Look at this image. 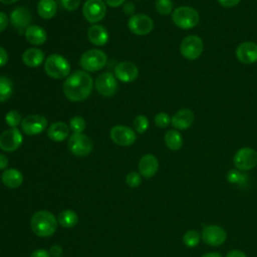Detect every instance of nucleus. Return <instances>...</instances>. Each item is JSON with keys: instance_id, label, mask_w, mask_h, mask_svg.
I'll return each instance as SVG.
<instances>
[{"instance_id": "1", "label": "nucleus", "mask_w": 257, "mask_h": 257, "mask_svg": "<svg viewBox=\"0 0 257 257\" xmlns=\"http://www.w3.org/2000/svg\"><path fill=\"white\" fill-rule=\"evenodd\" d=\"M92 84V77L86 71L76 70L66 77L63 92L71 101H82L89 96Z\"/></svg>"}, {"instance_id": "2", "label": "nucleus", "mask_w": 257, "mask_h": 257, "mask_svg": "<svg viewBox=\"0 0 257 257\" xmlns=\"http://www.w3.org/2000/svg\"><path fill=\"white\" fill-rule=\"evenodd\" d=\"M58 221L56 217L44 210L35 212L30 220V226L33 233L38 237H50L52 236L57 229Z\"/></svg>"}, {"instance_id": "3", "label": "nucleus", "mask_w": 257, "mask_h": 257, "mask_svg": "<svg viewBox=\"0 0 257 257\" xmlns=\"http://www.w3.org/2000/svg\"><path fill=\"white\" fill-rule=\"evenodd\" d=\"M44 70L48 76L54 79H62L68 76L70 72V64L65 57L54 53L46 58L44 62Z\"/></svg>"}, {"instance_id": "4", "label": "nucleus", "mask_w": 257, "mask_h": 257, "mask_svg": "<svg viewBox=\"0 0 257 257\" xmlns=\"http://www.w3.org/2000/svg\"><path fill=\"white\" fill-rule=\"evenodd\" d=\"M174 24L181 29H191L198 25L200 16L196 9L190 6H180L172 13Z\"/></svg>"}, {"instance_id": "5", "label": "nucleus", "mask_w": 257, "mask_h": 257, "mask_svg": "<svg viewBox=\"0 0 257 257\" xmlns=\"http://www.w3.org/2000/svg\"><path fill=\"white\" fill-rule=\"evenodd\" d=\"M107 62L106 54L99 49H89L85 51L80 59L79 64L84 71L95 72L105 66Z\"/></svg>"}, {"instance_id": "6", "label": "nucleus", "mask_w": 257, "mask_h": 257, "mask_svg": "<svg viewBox=\"0 0 257 257\" xmlns=\"http://www.w3.org/2000/svg\"><path fill=\"white\" fill-rule=\"evenodd\" d=\"M68 150L76 157H85L89 155L93 149L91 139L82 133H73L67 143Z\"/></svg>"}, {"instance_id": "7", "label": "nucleus", "mask_w": 257, "mask_h": 257, "mask_svg": "<svg viewBox=\"0 0 257 257\" xmlns=\"http://www.w3.org/2000/svg\"><path fill=\"white\" fill-rule=\"evenodd\" d=\"M203 40L198 35H188L182 40L180 45L181 54L188 60L199 58L203 52Z\"/></svg>"}, {"instance_id": "8", "label": "nucleus", "mask_w": 257, "mask_h": 257, "mask_svg": "<svg viewBox=\"0 0 257 257\" xmlns=\"http://www.w3.org/2000/svg\"><path fill=\"white\" fill-rule=\"evenodd\" d=\"M233 164L241 172L249 171L257 166V152L252 148H241L235 153Z\"/></svg>"}, {"instance_id": "9", "label": "nucleus", "mask_w": 257, "mask_h": 257, "mask_svg": "<svg viewBox=\"0 0 257 257\" xmlns=\"http://www.w3.org/2000/svg\"><path fill=\"white\" fill-rule=\"evenodd\" d=\"M83 17L90 23H97L106 14L105 2L102 0H86L82 7Z\"/></svg>"}, {"instance_id": "10", "label": "nucleus", "mask_w": 257, "mask_h": 257, "mask_svg": "<svg viewBox=\"0 0 257 257\" xmlns=\"http://www.w3.org/2000/svg\"><path fill=\"white\" fill-rule=\"evenodd\" d=\"M127 27L136 35H147L154 28V22L151 17L145 14H134L127 21Z\"/></svg>"}, {"instance_id": "11", "label": "nucleus", "mask_w": 257, "mask_h": 257, "mask_svg": "<svg viewBox=\"0 0 257 257\" xmlns=\"http://www.w3.org/2000/svg\"><path fill=\"white\" fill-rule=\"evenodd\" d=\"M23 137L17 127H10L0 135V149L4 152H14L20 148Z\"/></svg>"}, {"instance_id": "12", "label": "nucleus", "mask_w": 257, "mask_h": 257, "mask_svg": "<svg viewBox=\"0 0 257 257\" xmlns=\"http://www.w3.org/2000/svg\"><path fill=\"white\" fill-rule=\"evenodd\" d=\"M21 130L27 136L41 134L47 126V119L41 114H30L21 121Z\"/></svg>"}, {"instance_id": "13", "label": "nucleus", "mask_w": 257, "mask_h": 257, "mask_svg": "<svg viewBox=\"0 0 257 257\" xmlns=\"http://www.w3.org/2000/svg\"><path fill=\"white\" fill-rule=\"evenodd\" d=\"M9 21L19 34H24L25 30L30 26L32 16L27 8L17 7L10 13Z\"/></svg>"}, {"instance_id": "14", "label": "nucleus", "mask_w": 257, "mask_h": 257, "mask_svg": "<svg viewBox=\"0 0 257 257\" xmlns=\"http://www.w3.org/2000/svg\"><path fill=\"white\" fill-rule=\"evenodd\" d=\"M97 92L102 96H111L117 90V81L113 73L103 72L98 75L94 82Z\"/></svg>"}, {"instance_id": "15", "label": "nucleus", "mask_w": 257, "mask_h": 257, "mask_svg": "<svg viewBox=\"0 0 257 257\" xmlns=\"http://www.w3.org/2000/svg\"><path fill=\"white\" fill-rule=\"evenodd\" d=\"M111 141L121 147H128L132 146L136 140L137 135L136 133L128 126L125 125H115L110 130L109 133Z\"/></svg>"}, {"instance_id": "16", "label": "nucleus", "mask_w": 257, "mask_h": 257, "mask_svg": "<svg viewBox=\"0 0 257 257\" xmlns=\"http://www.w3.org/2000/svg\"><path fill=\"white\" fill-rule=\"evenodd\" d=\"M203 241L210 246H220L227 239V233L219 225H207L202 231Z\"/></svg>"}, {"instance_id": "17", "label": "nucleus", "mask_w": 257, "mask_h": 257, "mask_svg": "<svg viewBox=\"0 0 257 257\" xmlns=\"http://www.w3.org/2000/svg\"><path fill=\"white\" fill-rule=\"evenodd\" d=\"M114 76L122 82H132L137 79L139 69L132 61H121L114 67Z\"/></svg>"}, {"instance_id": "18", "label": "nucleus", "mask_w": 257, "mask_h": 257, "mask_svg": "<svg viewBox=\"0 0 257 257\" xmlns=\"http://www.w3.org/2000/svg\"><path fill=\"white\" fill-rule=\"evenodd\" d=\"M236 57L242 63H254L257 61V44L252 41L242 42L236 48Z\"/></svg>"}, {"instance_id": "19", "label": "nucleus", "mask_w": 257, "mask_h": 257, "mask_svg": "<svg viewBox=\"0 0 257 257\" xmlns=\"http://www.w3.org/2000/svg\"><path fill=\"white\" fill-rule=\"evenodd\" d=\"M138 168L141 176L150 179L157 174L159 170V161L154 155L147 154L141 158Z\"/></svg>"}, {"instance_id": "20", "label": "nucleus", "mask_w": 257, "mask_h": 257, "mask_svg": "<svg viewBox=\"0 0 257 257\" xmlns=\"http://www.w3.org/2000/svg\"><path fill=\"white\" fill-rule=\"evenodd\" d=\"M194 121V113L189 108L179 109L171 118L172 125L177 130H187Z\"/></svg>"}, {"instance_id": "21", "label": "nucleus", "mask_w": 257, "mask_h": 257, "mask_svg": "<svg viewBox=\"0 0 257 257\" xmlns=\"http://www.w3.org/2000/svg\"><path fill=\"white\" fill-rule=\"evenodd\" d=\"M87 36L89 41L96 46H103L107 43L109 35L107 30L99 24H93L88 28Z\"/></svg>"}, {"instance_id": "22", "label": "nucleus", "mask_w": 257, "mask_h": 257, "mask_svg": "<svg viewBox=\"0 0 257 257\" xmlns=\"http://www.w3.org/2000/svg\"><path fill=\"white\" fill-rule=\"evenodd\" d=\"M69 126L63 121H55L47 128V136L53 142H62L68 138Z\"/></svg>"}, {"instance_id": "23", "label": "nucleus", "mask_w": 257, "mask_h": 257, "mask_svg": "<svg viewBox=\"0 0 257 257\" xmlns=\"http://www.w3.org/2000/svg\"><path fill=\"white\" fill-rule=\"evenodd\" d=\"M25 39L32 45H41L47 39V33L41 26L30 25L24 32Z\"/></svg>"}, {"instance_id": "24", "label": "nucleus", "mask_w": 257, "mask_h": 257, "mask_svg": "<svg viewBox=\"0 0 257 257\" xmlns=\"http://www.w3.org/2000/svg\"><path fill=\"white\" fill-rule=\"evenodd\" d=\"M1 181L7 188L15 189V188H18L22 185L23 175L17 169H14V168L6 169L2 173Z\"/></svg>"}, {"instance_id": "25", "label": "nucleus", "mask_w": 257, "mask_h": 257, "mask_svg": "<svg viewBox=\"0 0 257 257\" xmlns=\"http://www.w3.org/2000/svg\"><path fill=\"white\" fill-rule=\"evenodd\" d=\"M22 61L29 67H37L44 62V52L39 48H28L22 54Z\"/></svg>"}, {"instance_id": "26", "label": "nucleus", "mask_w": 257, "mask_h": 257, "mask_svg": "<svg viewBox=\"0 0 257 257\" xmlns=\"http://www.w3.org/2000/svg\"><path fill=\"white\" fill-rule=\"evenodd\" d=\"M37 12L43 19H51L57 12V4L54 0H40L37 5Z\"/></svg>"}, {"instance_id": "27", "label": "nucleus", "mask_w": 257, "mask_h": 257, "mask_svg": "<svg viewBox=\"0 0 257 257\" xmlns=\"http://www.w3.org/2000/svg\"><path fill=\"white\" fill-rule=\"evenodd\" d=\"M165 144L171 151H178L183 146V137L176 130H169L165 134Z\"/></svg>"}, {"instance_id": "28", "label": "nucleus", "mask_w": 257, "mask_h": 257, "mask_svg": "<svg viewBox=\"0 0 257 257\" xmlns=\"http://www.w3.org/2000/svg\"><path fill=\"white\" fill-rule=\"evenodd\" d=\"M57 221L58 224L63 228H72L77 224L78 216L74 211L66 209L59 213Z\"/></svg>"}, {"instance_id": "29", "label": "nucleus", "mask_w": 257, "mask_h": 257, "mask_svg": "<svg viewBox=\"0 0 257 257\" xmlns=\"http://www.w3.org/2000/svg\"><path fill=\"white\" fill-rule=\"evenodd\" d=\"M227 181L230 184L238 185L239 187H244L248 183V178L245 174H243L241 171L237 169H232L227 173Z\"/></svg>"}, {"instance_id": "30", "label": "nucleus", "mask_w": 257, "mask_h": 257, "mask_svg": "<svg viewBox=\"0 0 257 257\" xmlns=\"http://www.w3.org/2000/svg\"><path fill=\"white\" fill-rule=\"evenodd\" d=\"M13 93V83L6 76H0V102L6 101Z\"/></svg>"}, {"instance_id": "31", "label": "nucleus", "mask_w": 257, "mask_h": 257, "mask_svg": "<svg viewBox=\"0 0 257 257\" xmlns=\"http://www.w3.org/2000/svg\"><path fill=\"white\" fill-rule=\"evenodd\" d=\"M200 240H201V235L196 230H189L183 236V243L188 248L196 247L200 243Z\"/></svg>"}, {"instance_id": "32", "label": "nucleus", "mask_w": 257, "mask_h": 257, "mask_svg": "<svg viewBox=\"0 0 257 257\" xmlns=\"http://www.w3.org/2000/svg\"><path fill=\"white\" fill-rule=\"evenodd\" d=\"M133 125H134V128L137 133L144 134V133H146V131L149 127V119L146 115L139 114L134 118Z\"/></svg>"}, {"instance_id": "33", "label": "nucleus", "mask_w": 257, "mask_h": 257, "mask_svg": "<svg viewBox=\"0 0 257 257\" xmlns=\"http://www.w3.org/2000/svg\"><path fill=\"white\" fill-rule=\"evenodd\" d=\"M155 7L160 14L169 15L173 10V1L172 0H156Z\"/></svg>"}, {"instance_id": "34", "label": "nucleus", "mask_w": 257, "mask_h": 257, "mask_svg": "<svg viewBox=\"0 0 257 257\" xmlns=\"http://www.w3.org/2000/svg\"><path fill=\"white\" fill-rule=\"evenodd\" d=\"M5 121L10 127H17L21 124V114L17 110H9L5 115Z\"/></svg>"}, {"instance_id": "35", "label": "nucleus", "mask_w": 257, "mask_h": 257, "mask_svg": "<svg viewBox=\"0 0 257 257\" xmlns=\"http://www.w3.org/2000/svg\"><path fill=\"white\" fill-rule=\"evenodd\" d=\"M69 128L73 133H82L85 128V120L80 115H75L69 120Z\"/></svg>"}, {"instance_id": "36", "label": "nucleus", "mask_w": 257, "mask_h": 257, "mask_svg": "<svg viewBox=\"0 0 257 257\" xmlns=\"http://www.w3.org/2000/svg\"><path fill=\"white\" fill-rule=\"evenodd\" d=\"M154 121H155V124H156L158 127L164 128V127H167V126L170 124V122H171V117H170V115H169L167 112L161 111V112H159V113H157V114L155 115Z\"/></svg>"}, {"instance_id": "37", "label": "nucleus", "mask_w": 257, "mask_h": 257, "mask_svg": "<svg viewBox=\"0 0 257 257\" xmlns=\"http://www.w3.org/2000/svg\"><path fill=\"white\" fill-rule=\"evenodd\" d=\"M125 183L130 188H137L142 183V178L140 173L130 172L125 177Z\"/></svg>"}, {"instance_id": "38", "label": "nucleus", "mask_w": 257, "mask_h": 257, "mask_svg": "<svg viewBox=\"0 0 257 257\" xmlns=\"http://www.w3.org/2000/svg\"><path fill=\"white\" fill-rule=\"evenodd\" d=\"M61 6L67 11H74L78 8L80 0H60Z\"/></svg>"}, {"instance_id": "39", "label": "nucleus", "mask_w": 257, "mask_h": 257, "mask_svg": "<svg viewBox=\"0 0 257 257\" xmlns=\"http://www.w3.org/2000/svg\"><path fill=\"white\" fill-rule=\"evenodd\" d=\"M29 257H51L50 253L45 250V249H42V248H39V249H36L34 250Z\"/></svg>"}, {"instance_id": "40", "label": "nucleus", "mask_w": 257, "mask_h": 257, "mask_svg": "<svg viewBox=\"0 0 257 257\" xmlns=\"http://www.w3.org/2000/svg\"><path fill=\"white\" fill-rule=\"evenodd\" d=\"M8 22H9L8 16L4 12L0 11V32L4 31L6 29Z\"/></svg>"}, {"instance_id": "41", "label": "nucleus", "mask_w": 257, "mask_h": 257, "mask_svg": "<svg viewBox=\"0 0 257 257\" xmlns=\"http://www.w3.org/2000/svg\"><path fill=\"white\" fill-rule=\"evenodd\" d=\"M241 0H217V2L226 8H230V7H234L236 5H238L240 3Z\"/></svg>"}, {"instance_id": "42", "label": "nucleus", "mask_w": 257, "mask_h": 257, "mask_svg": "<svg viewBox=\"0 0 257 257\" xmlns=\"http://www.w3.org/2000/svg\"><path fill=\"white\" fill-rule=\"evenodd\" d=\"M8 62V53L5 48L0 46V66H4Z\"/></svg>"}, {"instance_id": "43", "label": "nucleus", "mask_w": 257, "mask_h": 257, "mask_svg": "<svg viewBox=\"0 0 257 257\" xmlns=\"http://www.w3.org/2000/svg\"><path fill=\"white\" fill-rule=\"evenodd\" d=\"M50 255H52L53 257H60L61 253H62V249L59 245H53L50 248Z\"/></svg>"}, {"instance_id": "44", "label": "nucleus", "mask_w": 257, "mask_h": 257, "mask_svg": "<svg viewBox=\"0 0 257 257\" xmlns=\"http://www.w3.org/2000/svg\"><path fill=\"white\" fill-rule=\"evenodd\" d=\"M226 257H247L246 254L241 251V250H237V249H234V250H231L227 253Z\"/></svg>"}, {"instance_id": "45", "label": "nucleus", "mask_w": 257, "mask_h": 257, "mask_svg": "<svg viewBox=\"0 0 257 257\" xmlns=\"http://www.w3.org/2000/svg\"><path fill=\"white\" fill-rule=\"evenodd\" d=\"M136 10V7L133 3L128 2V3H125L124 6H123V11L126 13V14H130V15H134V12Z\"/></svg>"}, {"instance_id": "46", "label": "nucleus", "mask_w": 257, "mask_h": 257, "mask_svg": "<svg viewBox=\"0 0 257 257\" xmlns=\"http://www.w3.org/2000/svg\"><path fill=\"white\" fill-rule=\"evenodd\" d=\"M8 164H9V161H8V158L3 155V154H0V170H6L7 167H8Z\"/></svg>"}, {"instance_id": "47", "label": "nucleus", "mask_w": 257, "mask_h": 257, "mask_svg": "<svg viewBox=\"0 0 257 257\" xmlns=\"http://www.w3.org/2000/svg\"><path fill=\"white\" fill-rule=\"evenodd\" d=\"M125 0H104L105 4H107L110 7H118L124 3Z\"/></svg>"}, {"instance_id": "48", "label": "nucleus", "mask_w": 257, "mask_h": 257, "mask_svg": "<svg viewBox=\"0 0 257 257\" xmlns=\"http://www.w3.org/2000/svg\"><path fill=\"white\" fill-rule=\"evenodd\" d=\"M201 257H222V255L220 253H217V252H209V253L204 254Z\"/></svg>"}, {"instance_id": "49", "label": "nucleus", "mask_w": 257, "mask_h": 257, "mask_svg": "<svg viewBox=\"0 0 257 257\" xmlns=\"http://www.w3.org/2000/svg\"><path fill=\"white\" fill-rule=\"evenodd\" d=\"M16 1H18V0H0V2H1V3H3V4H6V5H10V4H13V3H15Z\"/></svg>"}]
</instances>
